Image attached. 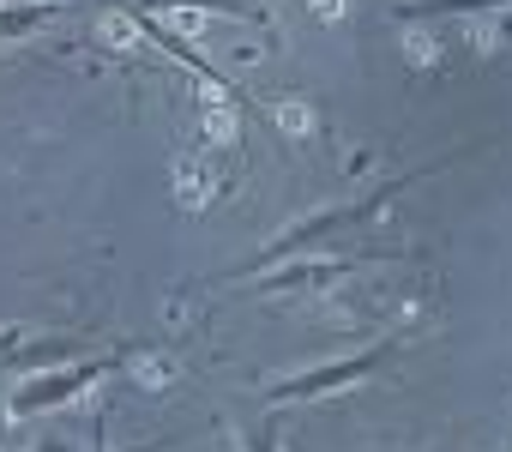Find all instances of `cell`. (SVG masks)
<instances>
[{"label": "cell", "mask_w": 512, "mask_h": 452, "mask_svg": "<svg viewBox=\"0 0 512 452\" xmlns=\"http://www.w3.org/2000/svg\"><path fill=\"white\" fill-rule=\"evenodd\" d=\"M434 169H440V163H428V169H416V175H392V181H386V187H374L368 199H356V205H344V211H320V217H308V223H302V230H296V236H284V242H278V248H272V254L260 260V266H253V272H266L272 260H284V254H296L302 242H314V236H326V230H338V223H356V217H374V211H380L386 199H398L404 187H416V181H422V175H434Z\"/></svg>", "instance_id": "obj_1"}, {"label": "cell", "mask_w": 512, "mask_h": 452, "mask_svg": "<svg viewBox=\"0 0 512 452\" xmlns=\"http://www.w3.org/2000/svg\"><path fill=\"white\" fill-rule=\"evenodd\" d=\"M398 356V338H386V344H374V350H362V356H350V362H332V368H320V374H302V380H284L278 392H272V404H296V398H326V392H338V386H356V380H368L380 362H392Z\"/></svg>", "instance_id": "obj_2"}, {"label": "cell", "mask_w": 512, "mask_h": 452, "mask_svg": "<svg viewBox=\"0 0 512 452\" xmlns=\"http://www.w3.org/2000/svg\"><path fill=\"white\" fill-rule=\"evenodd\" d=\"M103 368H109V362H103V356H91V362H79L73 374L37 380V386H25V392L13 398V410H25V416H31V410H43V404H55V398H73V392H85V386H91V380H97Z\"/></svg>", "instance_id": "obj_3"}, {"label": "cell", "mask_w": 512, "mask_h": 452, "mask_svg": "<svg viewBox=\"0 0 512 452\" xmlns=\"http://www.w3.org/2000/svg\"><path fill=\"white\" fill-rule=\"evenodd\" d=\"M133 19H139V31H145V37H151V43H163V49H169V55H175V61H187V67H193V73H199V79H217V67H211V61H205V55H193V49H187V43H181V37H175V31H163V25H151V13H145V7H139V13H133ZM217 85H223V79H217Z\"/></svg>", "instance_id": "obj_4"}, {"label": "cell", "mask_w": 512, "mask_h": 452, "mask_svg": "<svg viewBox=\"0 0 512 452\" xmlns=\"http://www.w3.org/2000/svg\"><path fill=\"white\" fill-rule=\"evenodd\" d=\"M145 7H217L229 19H253V7H241V0H145Z\"/></svg>", "instance_id": "obj_5"}, {"label": "cell", "mask_w": 512, "mask_h": 452, "mask_svg": "<svg viewBox=\"0 0 512 452\" xmlns=\"http://www.w3.org/2000/svg\"><path fill=\"white\" fill-rule=\"evenodd\" d=\"M482 7H512V0H422L416 13H482Z\"/></svg>", "instance_id": "obj_6"}]
</instances>
